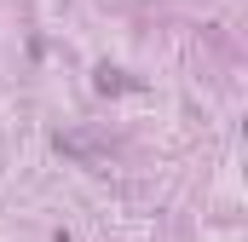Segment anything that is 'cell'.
<instances>
[{"label": "cell", "mask_w": 248, "mask_h": 242, "mask_svg": "<svg viewBox=\"0 0 248 242\" xmlns=\"http://www.w3.org/2000/svg\"><path fill=\"white\" fill-rule=\"evenodd\" d=\"M127 81H122V69H98V92H122Z\"/></svg>", "instance_id": "6da1fadb"}]
</instances>
